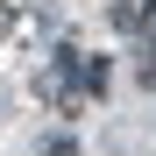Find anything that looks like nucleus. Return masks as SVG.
<instances>
[{
    "mask_svg": "<svg viewBox=\"0 0 156 156\" xmlns=\"http://www.w3.org/2000/svg\"><path fill=\"white\" fill-rule=\"evenodd\" d=\"M114 29H121V36L156 29V0H114Z\"/></svg>",
    "mask_w": 156,
    "mask_h": 156,
    "instance_id": "1",
    "label": "nucleus"
}]
</instances>
